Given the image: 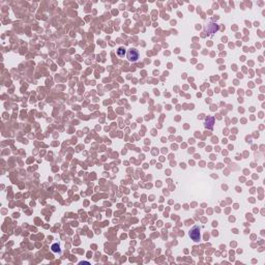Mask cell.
I'll list each match as a JSON object with an SVG mask.
<instances>
[{
	"label": "cell",
	"mask_w": 265,
	"mask_h": 265,
	"mask_svg": "<svg viewBox=\"0 0 265 265\" xmlns=\"http://www.w3.org/2000/svg\"><path fill=\"white\" fill-rule=\"evenodd\" d=\"M189 237L192 238L194 241H199V240H201V234H200V228L198 227V226H195L194 228H192L191 230H189Z\"/></svg>",
	"instance_id": "obj_1"
},
{
	"label": "cell",
	"mask_w": 265,
	"mask_h": 265,
	"mask_svg": "<svg viewBox=\"0 0 265 265\" xmlns=\"http://www.w3.org/2000/svg\"><path fill=\"white\" fill-rule=\"evenodd\" d=\"M127 57L130 62H136L139 59V52L138 50H136L135 48H132L127 51Z\"/></svg>",
	"instance_id": "obj_2"
},
{
	"label": "cell",
	"mask_w": 265,
	"mask_h": 265,
	"mask_svg": "<svg viewBox=\"0 0 265 265\" xmlns=\"http://www.w3.org/2000/svg\"><path fill=\"white\" fill-rule=\"evenodd\" d=\"M205 29L207 30V32L208 33H210V34H212V33H215L217 30H219V25H217V23H209L208 25L206 26L205 27Z\"/></svg>",
	"instance_id": "obj_3"
},
{
	"label": "cell",
	"mask_w": 265,
	"mask_h": 265,
	"mask_svg": "<svg viewBox=\"0 0 265 265\" xmlns=\"http://www.w3.org/2000/svg\"><path fill=\"white\" fill-rule=\"evenodd\" d=\"M213 122H214V118H213V117H207V118H206V121H205V127H206V129L211 130L212 125H213Z\"/></svg>",
	"instance_id": "obj_4"
},
{
	"label": "cell",
	"mask_w": 265,
	"mask_h": 265,
	"mask_svg": "<svg viewBox=\"0 0 265 265\" xmlns=\"http://www.w3.org/2000/svg\"><path fill=\"white\" fill-rule=\"evenodd\" d=\"M124 53H125V49L122 48V47H120V48L117 50V55H118L119 57H124Z\"/></svg>",
	"instance_id": "obj_5"
},
{
	"label": "cell",
	"mask_w": 265,
	"mask_h": 265,
	"mask_svg": "<svg viewBox=\"0 0 265 265\" xmlns=\"http://www.w3.org/2000/svg\"><path fill=\"white\" fill-rule=\"evenodd\" d=\"M52 251L55 252V253H56V252H59L60 251L59 245H58V244H53V245H52Z\"/></svg>",
	"instance_id": "obj_6"
}]
</instances>
